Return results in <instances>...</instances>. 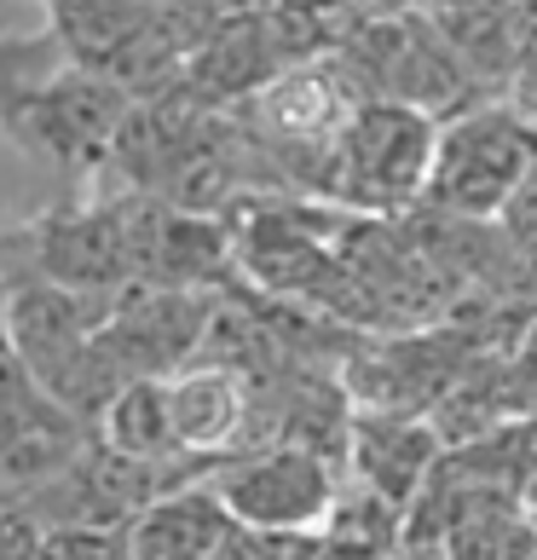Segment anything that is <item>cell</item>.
Here are the masks:
<instances>
[{
  "label": "cell",
  "instance_id": "3957f363",
  "mask_svg": "<svg viewBox=\"0 0 537 560\" xmlns=\"http://www.w3.org/2000/svg\"><path fill=\"white\" fill-rule=\"evenodd\" d=\"M209 491L237 532L255 537H318L341 497V463L306 445H243L209 463Z\"/></svg>",
  "mask_w": 537,
  "mask_h": 560
},
{
  "label": "cell",
  "instance_id": "52a82bcc",
  "mask_svg": "<svg viewBox=\"0 0 537 560\" xmlns=\"http://www.w3.org/2000/svg\"><path fill=\"white\" fill-rule=\"evenodd\" d=\"M98 428V451L116 456V463L128 468H144V474H168L179 463H191V456L179 451L174 440V417H168V376H139L128 387L110 393V405L93 417Z\"/></svg>",
  "mask_w": 537,
  "mask_h": 560
},
{
  "label": "cell",
  "instance_id": "277c9868",
  "mask_svg": "<svg viewBox=\"0 0 537 560\" xmlns=\"http://www.w3.org/2000/svg\"><path fill=\"white\" fill-rule=\"evenodd\" d=\"M440 433L428 417H376V410H353L347 422V451H341V474L359 491L382 497L387 509H410L428 486V474L440 468Z\"/></svg>",
  "mask_w": 537,
  "mask_h": 560
},
{
  "label": "cell",
  "instance_id": "6da1fadb",
  "mask_svg": "<svg viewBox=\"0 0 537 560\" xmlns=\"http://www.w3.org/2000/svg\"><path fill=\"white\" fill-rule=\"evenodd\" d=\"M537 168V116L514 98H474L433 133V168L422 202L445 220L491 225L526 191Z\"/></svg>",
  "mask_w": 537,
  "mask_h": 560
},
{
  "label": "cell",
  "instance_id": "5b68a950",
  "mask_svg": "<svg viewBox=\"0 0 537 560\" xmlns=\"http://www.w3.org/2000/svg\"><path fill=\"white\" fill-rule=\"evenodd\" d=\"M168 417H174V440L191 463H220L249 445V422H255V393L249 376L232 364H185L168 376Z\"/></svg>",
  "mask_w": 537,
  "mask_h": 560
},
{
  "label": "cell",
  "instance_id": "8992f818",
  "mask_svg": "<svg viewBox=\"0 0 537 560\" xmlns=\"http://www.w3.org/2000/svg\"><path fill=\"white\" fill-rule=\"evenodd\" d=\"M121 537H128V560H214L237 537V526L209 480H179L156 491Z\"/></svg>",
  "mask_w": 537,
  "mask_h": 560
},
{
  "label": "cell",
  "instance_id": "ba28073f",
  "mask_svg": "<svg viewBox=\"0 0 537 560\" xmlns=\"http://www.w3.org/2000/svg\"><path fill=\"white\" fill-rule=\"evenodd\" d=\"M359 12H399V7H417V0H353Z\"/></svg>",
  "mask_w": 537,
  "mask_h": 560
},
{
  "label": "cell",
  "instance_id": "7a4b0ae2",
  "mask_svg": "<svg viewBox=\"0 0 537 560\" xmlns=\"http://www.w3.org/2000/svg\"><path fill=\"white\" fill-rule=\"evenodd\" d=\"M440 121L405 105H359L318 168V197L353 214H399L422 202Z\"/></svg>",
  "mask_w": 537,
  "mask_h": 560
}]
</instances>
